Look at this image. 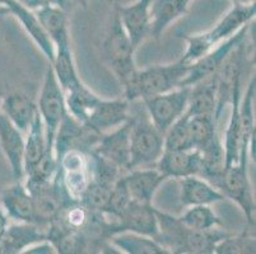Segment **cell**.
<instances>
[{
	"instance_id": "obj_1",
	"label": "cell",
	"mask_w": 256,
	"mask_h": 254,
	"mask_svg": "<svg viewBox=\"0 0 256 254\" xmlns=\"http://www.w3.org/2000/svg\"><path fill=\"white\" fill-rule=\"evenodd\" d=\"M255 3L234 4V6L210 29L184 37L186 41V50L180 60L185 64L194 62L212 48L234 36L244 25L252 22L255 19Z\"/></svg>"
},
{
	"instance_id": "obj_2",
	"label": "cell",
	"mask_w": 256,
	"mask_h": 254,
	"mask_svg": "<svg viewBox=\"0 0 256 254\" xmlns=\"http://www.w3.org/2000/svg\"><path fill=\"white\" fill-rule=\"evenodd\" d=\"M188 66L190 64L178 60L171 64L138 69L129 83L122 87L124 98L130 103H134L180 88Z\"/></svg>"
},
{
	"instance_id": "obj_3",
	"label": "cell",
	"mask_w": 256,
	"mask_h": 254,
	"mask_svg": "<svg viewBox=\"0 0 256 254\" xmlns=\"http://www.w3.org/2000/svg\"><path fill=\"white\" fill-rule=\"evenodd\" d=\"M164 150V134L144 112L130 117V162L128 172L136 168L156 167Z\"/></svg>"
},
{
	"instance_id": "obj_4",
	"label": "cell",
	"mask_w": 256,
	"mask_h": 254,
	"mask_svg": "<svg viewBox=\"0 0 256 254\" xmlns=\"http://www.w3.org/2000/svg\"><path fill=\"white\" fill-rule=\"evenodd\" d=\"M230 233L222 228L210 230H194L185 227L178 218L171 221L164 233V244L170 253L210 254L216 246Z\"/></svg>"
},
{
	"instance_id": "obj_5",
	"label": "cell",
	"mask_w": 256,
	"mask_h": 254,
	"mask_svg": "<svg viewBox=\"0 0 256 254\" xmlns=\"http://www.w3.org/2000/svg\"><path fill=\"white\" fill-rule=\"evenodd\" d=\"M104 50L116 79L121 87H124L138 70L134 60L136 48L130 41L116 13H114L111 24L107 29L104 41Z\"/></svg>"
},
{
	"instance_id": "obj_6",
	"label": "cell",
	"mask_w": 256,
	"mask_h": 254,
	"mask_svg": "<svg viewBox=\"0 0 256 254\" xmlns=\"http://www.w3.org/2000/svg\"><path fill=\"white\" fill-rule=\"evenodd\" d=\"M37 109H38L41 120L45 126L46 144H48L46 150L55 153L54 150L55 135H56L62 120L68 113V109H66V103H65L64 90L58 83L56 76L54 74V70L50 64L46 69L42 87L40 92Z\"/></svg>"
},
{
	"instance_id": "obj_7",
	"label": "cell",
	"mask_w": 256,
	"mask_h": 254,
	"mask_svg": "<svg viewBox=\"0 0 256 254\" xmlns=\"http://www.w3.org/2000/svg\"><path fill=\"white\" fill-rule=\"evenodd\" d=\"M55 177L70 201L79 202L83 192L92 181V160L88 151L70 149L58 159Z\"/></svg>"
},
{
	"instance_id": "obj_8",
	"label": "cell",
	"mask_w": 256,
	"mask_h": 254,
	"mask_svg": "<svg viewBox=\"0 0 256 254\" xmlns=\"http://www.w3.org/2000/svg\"><path fill=\"white\" fill-rule=\"evenodd\" d=\"M217 188L226 199L234 201L241 209L251 227L255 225V199L248 178V162L238 160L236 164L226 168Z\"/></svg>"
},
{
	"instance_id": "obj_9",
	"label": "cell",
	"mask_w": 256,
	"mask_h": 254,
	"mask_svg": "<svg viewBox=\"0 0 256 254\" xmlns=\"http://www.w3.org/2000/svg\"><path fill=\"white\" fill-rule=\"evenodd\" d=\"M190 88L180 87L174 90L140 101L153 125L162 134L178 121L188 109Z\"/></svg>"
},
{
	"instance_id": "obj_10",
	"label": "cell",
	"mask_w": 256,
	"mask_h": 254,
	"mask_svg": "<svg viewBox=\"0 0 256 254\" xmlns=\"http://www.w3.org/2000/svg\"><path fill=\"white\" fill-rule=\"evenodd\" d=\"M136 233L146 237L157 238L158 220L156 209L152 204H140L132 201L118 219L111 223H104V238L108 239L118 233Z\"/></svg>"
},
{
	"instance_id": "obj_11",
	"label": "cell",
	"mask_w": 256,
	"mask_h": 254,
	"mask_svg": "<svg viewBox=\"0 0 256 254\" xmlns=\"http://www.w3.org/2000/svg\"><path fill=\"white\" fill-rule=\"evenodd\" d=\"M251 23L244 25L234 36L223 41L222 43L208 51L206 55L192 62L190 66H188V74H186L182 83H181V87H192L198 81L209 78V76L217 73L223 65V62H224V60L227 59V56L230 55V52L238 45L240 42L248 38Z\"/></svg>"
},
{
	"instance_id": "obj_12",
	"label": "cell",
	"mask_w": 256,
	"mask_h": 254,
	"mask_svg": "<svg viewBox=\"0 0 256 254\" xmlns=\"http://www.w3.org/2000/svg\"><path fill=\"white\" fill-rule=\"evenodd\" d=\"M246 38L241 41L230 52L220 69L216 73L217 76V109L216 120L220 121L223 109L231 103L234 88L241 84L242 71L245 66Z\"/></svg>"
},
{
	"instance_id": "obj_13",
	"label": "cell",
	"mask_w": 256,
	"mask_h": 254,
	"mask_svg": "<svg viewBox=\"0 0 256 254\" xmlns=\"http://www.w3.org/2000/svg\"><path fill=\"white\" fill-rule=\"evenodd\" d=\"M130 102L125 98L118 99H104L101 98L96 107L87 117L84 126L94 130L98 134H104L130 120Z\"/></svg>"
},
{
	"instance_id": "obj_14",
	"label": "cell",
	"mask_w": 256,
	"mask_h": 254,
	"mask_svg": "<svg viewBox=\"0 0 256 254\" xmlns=\"http://www.w3.org/2000/svg\"><path fill=\"white\" fill-rule=\"evenodd\" d=\"M0 149L14 181L24 178V134L0 112Z\"/></svg>"
},
{
	"instance_id": "obj_15",
	"label": "cell",
	"mask_w": 256,
	"mask_h": 254,
	"mask_svg": "<svg viewBox=\"0 0 256 254\" xmlns=\"http://www.w3.org/2000/svg\"><path fill=\"white\" fill-rule=\"evenodd\" d=\"M92 151L110 160L126 173L130 162V120L102 134Z\"/></svg>"
},
{
	"instance_id": "obj_16",
	"label": "cell",
	"mask_w": 256,
	"mask_h": 254,
	"mask_svg": "<svg viewBox=\"0 0 256 254\" xmlns=\"http://www.w3.org/2000/svg\"><path fill=\"white\" fill-rule=\"evenodd\" d=\"M150 1L152 0H136L132 4H118L115 6V13L136 48L150 36Z\"/></svg>"
},
{
	"instance_id": "obj_17",
	"label": "cell",
	"mask_w": 256,
	"mask_h": 254,
	"mask_svg": "<svg viewBox=\"0 0 256 254\" xmlns=\"http://www.w3.org/2000/svg\"><path fill=\"white\" fill-rule=\"evenodd\" d=\"M202 155L196 149L186 150H164L156 168L167 179H181L190 176H199Z\"/></svg>"
},
{
	"instance_id": "obj_18",
	"label": "cell",
	"mask_w": 256,
	"mask_h": 254,
	"mask_svg": "<svg viewBox=\"0 0 256 254\" xmlns=\"http://www.w3.org/2000/svg\"><path fill=\"white\" fill-rule=\"evenodd\" d=\"M130 199L140 204H152L158 188L167 181L156 167L136 168L122 174Z\"/></svg>"
},
{
	"instance_id": "obj_19",
	"label": "cell",
	"mask_w": 256,
	"mask_h": 254,
	"mask_svg": "<svg viewBox=\"0 0 256 254\" xmlns=\"http://www.w3.org/2000/svg\"><path fill=\"white\" fill-rule=\"evenodd\" d=\"M46 241V232L37 224L14 223L0 235V254L24 253L32 246Z\"/></svg>"
},
{
	"instance_id": "obj_20",
	"label": "cell",
	"mask_w": 256,
	"mask_h": 254,
	"mask_svg": "<svg viewBox=\"0 0 256 254\" xmlns=\"http://www.w3.org/2000/svg\"><path fill=\"white\" fill-rule=\"evenodd\" d=\"M6 5L10 10V15H13L20 23L26 33L31 37L37 47L45 55L48 64H51L54 61V57H55V46H54L48 34L44 29L36 13L34 10L27 9L26 6L20 5L16 0H6Z\"/></svg>"
},
{
	"instance_id": "obj_21",
	"label": "cell",
	"mask_w": 256,
	"mask_h": 254,
	"mask_svg": "<svg viewBox=\"0 0 256 254\" xmlns=\"http://www.w3.org/2000/svg\"><path fill=\"white\" fill-rule=\"evenodd\" d=\"M0 205L6 215L14 223L34 224V205L31 193L26 188L23 181H14L2 192Z\"/></svg>"
},
{
	"instance_id": "obj_22",
	"label": "cell",
	"mask_w": 256,
	"mask_h": 254,
	"mask_svg": "<svg viewBox=\"0 0 256 254\" xmlns=\"http://www.w3.org/2000/svg\"><path fill=\"white\" fill-rule=\"evenodd\" d=\"M0 112L23 134H27L30 126L38 113V109L31 97L16 90L2 95Z\"/></svg>"
},
{
	"instance_id": "obj_23",
	"label": "cell",
	"mask_w": 256,
	"mask_h": 254,
	"mask_svg": "<svg viewBox=\"0 0 256 254\" xmlns=\"http://www.w3.org/2000/svg\"><path fill=\"white\" fill-rule=\"evenodd\" d=\"M188 0H152L150 5V36L158 39L167 28L185 15Z\"/></svg>"
},
{
	"instance_id": "obj_24",
	"label": "cell",
	"mask_w": 256,
	"mask_h": 254,
	"mask_svg": "<svg viewBox=\"0 0 256 254\" xmlns=\"http://www.w3.org/2000/svg\"><path fill=\"white\" fill-rule=\"evenodd\" d=\"M224 200V195L202 177L190 176L180 179V202L184 206L213 205Z\"/></svg>"
},
{
	"instance_id": "obj_25",
	"label": "cell",
	"mask_w": 256,
	"mask_h": 254,
	"mask_svg": "<svg viewBox=\"0 0 256 254\" xmlns=\"http://www.w3.org/2000/svg\"><path fill=\"white\" fill-rule=\"evenodd\" d=\"M188 93V103L186 112L188 116H213L216 118L217 109V76L198 81L192 85Z\"/></svg>"
},
{
	"instance_id": "obj_26",
	"label": "cell",
	"mask_w": 256,
	"mask_h": 254,
	"mask_svg": "<svg viewBox=\"0 0 256 254\" xmlns=\"http://www.w3.org/2000/svg\"><path fill=\"white\" fill-rule=\"evenodd\" d=\"M34 13L55 47L70 42L69 20L65 8L59 4H46L34 10Z\"/></svg>"
},
{
	"instance_id": "obj_27",
	"label": "cell",
	"mask_w": 256,
	"mask_h": 254,
	"mask_svg": "<svg viewBox=\"0 0 256 254\" xmlns=\"http://www.w3.org/2000/svg\"><path fill=\"white\" fill-rule=\"evenodd\" d=\"M241 84H238L234 90L231 101V116L228 120L224 132V155L226 168L236 164L240 155V145H241V120H240V101H241Z\"/></svg>"
},
{
	"instance_id": "obj_28",
	"label": "cell",
	"mask_w": 256,
	"mask_h": 254,
	"mask_svg": "<svg viewBox=\"0 0 256 254\" xmlns=\"http://www.w3.org/2000/svg\"><path fill=\"white\" fill-rule=\"evenodd\" d=\"M110 241L111 247L118 249V252L126 254H168L157 239L136 233H118L112 235Z\"/></svg>"
},
{
	"instance_id": "obj_29",
	"label": "cell",
	"mask_w": 256,
	"mask_h": 254,
	"mask_svg": "<svg viewBox=\"0 0 256 254\" xmlns=\"http://www.w3.org/2000/svg\"><path fill=\"white\" fill-rule=\"evenodd\" d=\"M50 65L64 93L83 83L74 62L70 42L55 47V57Z\"/></svg>"
},
{
	"instance_id": "obj_30",
	"label": "cell",
	"mask_w": 256,
	"mask_h": 254,
	"mask_svg": "<svg viewBox=\"0 0 256 254\" xmlns=\"http://www.w3.org/2000/svg\"><path fill=\"white\" fill-rule=\"evenodd\" d=\"M200 155H202V165H200L199 177L206 179L217 187L218 182L220 181L226 169L224 148L220 135L206 149L200 151Z\"/></svg>"
},
{
	"instance_id": "obj_31",
	"label": "cell",
	"mask_w": 256,
	"mask_h": 254,
	"mask_svg": "<svg viewBox=\"0 0 256 254\" xmlns=\"http://www.w3.org/2000/svg\"><path fill=\"white\" fill-rule=\"evenodd\" d=\"M46 135L45 126L40 113H37L34 122L30 126L27 136L24 137V174L32 172L37 163L41 160L46 151ZM24 176V177H26Z\"/></svg>"
},
{
	"instance_id": "obj_32",
	"label": "cell",
	"mask_w": 256,
	"mask_h": 254,
	"mask_svg": "<svg viewBox=\"0 0 256 254\" xmlns=\"http://www.w3.org/2000/svg\"><path fill=\"white\" fill-rule=\"evenodd\" d=\"M64 94L68 113L80 123L86 122L92 109L101 99V97L93 93L84 83L65 92Z\"/></svg>"
},
{
	"instance_id": "obj_33",
	"label": "cell",
	"mask_w": 256,
	"mask_h": 254,
	"mask_svg": "<svg viewBox=\"0 0 256 254\" xmlns=\"http://www.w3.org/2000/svg\"><path fill=\"white\" fill-rule=\"evenodd\" d=\"M217 123L218 121L213 116L188 117V131H190L192 149L202 151L218 136Z\"/></svg>"
},
{
	"instance_id": "obj_34",
	"label": "cell",
	"mask_w": 256,
	"mask_h": 254,
	"mask_svg": "<svg viewBox=\"0 0 256 254\" xmlns=\"http://www.w3.org/2000/svg\"><path fill=\"white\" fill-rule=\"evenodd\" d=\"M178 220L194 230H210L214 228H222L223 221L216 214L210 205H195L188 206L185 213L178 216Z\"/></svg>"
},
{
	"instance_id": "obj_35",
	"label": "cell",
	"mask_w": 256,
	"mask_h": 254,
	"mask_svg": "<svg viewBox=\"0 0 256 254\" xmlns=\"http://www.w3.org/2000/svg\"><path fill=\"white\" fill-rule=\"evenodd\" d=\"M188 117L185 112L178 121H174L164 134V150H186L192 149L190 131H188Z\"/></svg>"
},
{
	"instance_id": "obj_36",
	"label": "cell",
	"mask_w": 256,
	"mask_h": 254,
	"mask_svg": "<svg viewBox=\"0 0 256 254\" xmlns=\"http://www.w3.org/2000/svg\"><path fill=\"white\" fill-rule=\"evenodd\" d=\"M112 186L92 178L90 185L87 186L86 191L83 192L79 202L92 213L104 214L107 202H108Z\"/></svg>"
},
{
	"instance_id": "obj_37",
	"label": "cell",
	"mask_w": 256,
	"mask_h": 254,
	"mask_svg": "<svg viewBox=\"0 0 256 254\" xmlns=\"http://www.w3.org/2000/svg\"><path fill=\"white\" fill-rule=\"evenodd\" d=\"M255 235L248 234V232L237 235L228 234L218 242L214 249V253L217 254H255Z\"/></svg>"
},
{
	"instance_id": "obj_38",
	"label": "cell",
	"mask_w": 256,
	"mask_h": 254,
	"mask_svg": "<svg viewBox=\"0 0 256 254\" xmlns=\"http://www.w3.org/2000/svg\"><path fill=\"white\" fill-rule=\"evenodd\" d=\"M130 202H132V199H130L129 191L125 185L124 178L121 176L111 188L110 197H108V202L106 205L104 215L108 216V218L112 219L111 221H114L124 213V210L129 206ZM111 221H107V223H111Z\"/></svg>"
},
{
	"instance_id": "obj_39",
	"label": "cell",
	"mask_w": 256,
	"mask_h": 254,
	"mask_svg": "<svg viewBox=\"0 0 256 254\" xmlns=\"http://www.w3.org/2000/svg\"><path fill=\"white\" fill-rule=\"evenodd\" d=\"M17 3H20V5L26 6L27 9H30V10H37L38 8H41V6L46 5V4H54V3H50L48 0H16Z\"/></svg>"
},
{
	"instance_id": "obj_40",
	"label": "cell",
	"mask_w": 256,
	"mask_h": 254,
	"mask_svg": "<svg viewBox=\"0 0 256 254\" xmlns=\"http://www.w3.org/2000/svg\"><path fill=\"white\" fill-rule=\"evenodd\" d=\"M9 221H10V219L8 218V215H6V210L3 209V206L0 205V235L3 234L4 230L8 228V225L10 224Z\"/></svg>"
},
{
	"instance_id": "obj_41",
	"label": "cell",
	"mask_w": 256,
	"mask_h": 254,
	"mask_svg": "<svg viewBox=\"0 0 256 254\" xmlns=\"http://www.w3.org/2000/svg\"><path fill=\"white\" fill-rule=\"evenodd\" d=\"M6 15H10V10H9V8L6 5H0V19L6 18Z\"/></svg>"
},
{
	"instance_id": "obj_42",
	"label": "cell",
	"mask_w": 256,
	"mask_h": 254,
	"mask_svg": "<svg viewBox=\"0 0 256 254\" xmlns=\"http://www.w3.org/2000/svg\"><path fill=\"white\" fill-rule=\"evenodd\" d=\"M234 4H250L255 3V0H231Z\"/></svg>"
},
{
	"instance_id": "obj_43",
	"label": "cell",
	"mask_w": 256,
	"mask_h": 254,
	"mask_svg": "<svg viewBox=\"0 0 256 254\" xmlns=\"http://www.w3.org/2000/svg\"><path fill=\"white\" fill-rule=\"evenodd\" d=\"M72 1H76V3L82 4L83 6H87V4H88V0H72Z\"/></svg>"
},
{
	"instance_id": "obj_44",
	"label": "cell",
	"mask_w": 256,
	"mask_h": 254,
	"mask_svg": "<svg viewBox=\"0 0 256 254\" xmlns=\"http://www.w3.org/2000/svg\"><path fill=\"white\" fill-rule=\"evenodd\" d=\"M6 0H0V5H6Z\"/></svg>"
},
{
	"instance_id": "obj_45",
	"label": "cell",
	"mask_w": 256,
	"mask_h": 254,
	"mask_svg": "<svg viewBox=\"0 0 256 254\" xmlns=\"http://www.w3.org/2000/svg\"><path fill=\"white\" fill-rule=\"evenodd\" d=\"M2 95H3V94H2V89H0V98H2Z\"/></svg>"
},
{
	"instance_id": "obj_46",
	"label": "cell",
	"mask_w": 256,
	"mask_h": 254,
	"mask_svg": "<svg viewBox=\"0 0 256 254\" xmlns=\"http://www.w3.org/2000/svg\"><path fill=\"white\" fill-rule=\"evenodd\" d=\"M188 1H192V0H188Z\"/></svg>"
}]
</instances>
